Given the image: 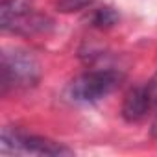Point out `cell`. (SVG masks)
<instances>
[{
	"mask_svg": "<svg viewBox=\"0 0 157 157\" xmlns=\"http://www.w3.org/2000/svg\"><path fill=\"white\" fill-rule=\"evenodd\" d=\"M146 89H148V94H150V102H151V111L157 113V72L151 80L146 83Z\"/></svg>",
	"mask_w": 157,
	"mask_h": 157,
	"instance_id": "obj_8",
	"label": "cell"
},
{
	"mask_svg": "<svg viewBox=\"0 0 157 157\" xmlns=\"http://www.w3.org/2000/svg\"><path fill=\"white\" fill-rule=\"evenodd\" d=\"M120 82V74L111 68L89 70L68 85V96L76 104H96L115 91Z\"/></svg>",
	"mask_w": 157,
	"mask_h": 157,
	"instance_id": "obj_1",
	"label": "cell"
},
{
	"mask_svg": "<svg viewBox=\"0 0 157 157\" xmlns=\"http://www.w3.org/2000/svg\"><path fill=\"white\" fill-rule=\"evenodd\" d=\"M0 13L4 30H19L32 13V0H4Z\"/></svg>",
	"mask_w": 157,
	"mask_h": 157,
	"instance_id": "obj_5",
	"label": "cell"
},
{
	"mask_svg": "<svg viewBox=\"0 0 157 157\" xmlns=\"http://www.w3.org/2000/svg\"><path fill=\"white\" fill-rule=\"evenodd\" d=\"M148 111H151V102H150V94H148L146 85L133 87L124 98V105H122L124 118L129 122H137Z\"/></svg>",
	"mask_w": 157,
	"mask_h": 157,
	"instance_id": "obj_4",
	"label": "cell"
},
{
	"mask_svg": "<svg viewBox=\"0 0 157 157\" xmlns=\"http://www.w3.org/2000/svg\"><path fill=\"white\" fill-rule=\"evenodd\" d=\"M39 63L37 59L22 50L4 52L2 56V82L4 87H30L39 80Z\"/></svg>",
	"mask_w": 157,
	"mask_h": 157,
	"instance_id": "obj_2",
	"label": "cell"
},
{
	"mask_svg": "<svg viewBox=\"0 0 157 157\" xmlns=\"http://www.w3.org/2000/svg\"><path fill=\"white\" fill-rule=\"evenodd\" d=\"M89 4H93V0H57L59 11H78L87 8Z\"/></svg>",
	"mask_w": 157,
	"mask_h": 157,
	"instance_id": "obj_6",
	"label": "cell"
},
{
	"mask_svg": "<svg viewBox=\"0 0 157 157\" xmlns=\"http://www.w3.org/2000/svg\"><path fill=\"white\" fill-rule=\"evenodd\" d=\"M117 22V13L111 8H104L96 13L94 17V24L96 26H113Z\"/></svg>",
	"mask_w": 157,
	"mask_h": 157,
	"instance_id": "obj_7",
	"label": "cell"
},
{
	"mask_svg": "<svg viewBox=\"0 0 157 157\" xmlns=\"http://www.w3.org/2000/svg\"><path fill=\"white\" fill-rule=\"evenodd\" d=\"M2 151L4 153H30V155H72V150L43 139V137H28L6 128L2 131Z\"/></svg>",
	"mask_w": 157,
	"mask_h": 157,
	"instance_id": "obj_3",
	"label": "cell"
}]
</instances>
